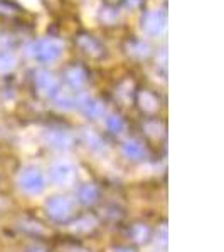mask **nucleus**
Segmentation results:
<instances>
[{
    "instance_id": "nucleus-1",
    "label": "nucleus",
    "mask_w": 224,
    "mask_h": 252,
    "mask_svg": "<svg viewBox=\"0 0 224 252\" xmlns=\"http://www.w3.org/2000/svg\"><path fill=\"white\" fill-rule=\"evenodd\" d=\"M17 182H19L20 190L26 192L27 195H39L46 189V177H44V172L36 165L24 166L19 173Z\"/></svg>"
},
{
    "instance_id": "nucleus-7",
    "label": "nucleus",
    "mask_w": 224,
    "mask_h": 252,
    "mask_svg": "<svg viewBox=\"0 0 224 252\" xmlns=\"http://www.w3.org/2000/svg\"><path fill=\"white\" fill-rule=\"evenodd\" d=\"M59 54H61L59 46H56V44H52V42L42 44V46L37 49V56L44 61H52V59L58 58Z\"/></svg>"
},
{
    "instance_id": "nucleus-10",
    "label": "nucleus",
    "mask_w": 224,
    "mask_h": 252,
    "mask_svg": "<svg viewBox=\"0 0 224 252\" xmlns=\"http://www.w3.org/2000/svg\"><path fill=\"white\" fill-rule=\"evenodd\" d=\"M108 128H110V131H113V133H121L125 128V123L121 121V118L112 116V118H108Z\"/></svg>"
},
{
    "instance_id": "nucleus-9",
    "label": "nucleus",
    "mask_w": 224,
    "mask_h": 252,
    "mask_svg": "<svg viewBox=\"0 0 224 252\" xmlns=\"http://www.w3.org/2000/svg\"><path fill=\"white\" fill-rule=\"evenodd\" d=\"M84 111H86V115L96 118L103 113V106H101L100 103H96V101H86V104H84Z\"/></svg>"
},
{
    "instance_id": "nucleus-6",
    "label": "nucleus",
    "mask_w": 224,
    "mask_h": 252,
    "mask_svg": "<svg viewBox=\"0 0 224 252\" xmlns=\"http://www.w3.org/2000/svg\"><path fill=\"white\" fill-rule=\"evenodd\" d=\"M78 198H79V202H83V204H86V205L95 204L98 200V189L93 184L81 185L78 189Z\"/></svg>"
},
{
    "instance_id": "nucleus-3",
    "label": "nucleus",
    "mask_w": 224,
    "mask_h": 252,
    "mask_svg": "<svg viewBox=\"0 0 224 252\" xmlns=\"http://www.w3.org/2000/svg\"><path fill=\"white\" fill-rule=\"evenodd\" d=\"M51 178L59 187H68L76 178V166L68 160H59L51 166Z\"/></svg>"
},
{
    "instance_id": "nucleus-12",
    "label": "nucleus",
    "mask_w": 224,
    "mask_h": 252,
    "mask_svg": "<svg viewBox=\"0 0 224 252\" xmlns=\"http://www.w3.org/2000/svg\"><path fill=\"white\" fill-rule=\"evenodd\" d=\"M147 234H149V230H147L144 225H137L135 229H133V237H135L137 242H145Z\"/></svg>"
},
{
    "instance_id": "nucleus-5",
    "label": "nucleus",
    "mask_w": 224,
    "mask_h": 252,
    "mask_svg": "<svg viewBox=\"0 0 224 252\" xmlns=\"http://www.w3.org/2000/svg\"><path fill=\"white\" fill-rule=\"evenodd\" d=\"M123 153H125V157L130 158V160H142V158L147 155L144 145H142L138 140L125 141V143H123Z\"/></svg>"
},
{
    "instance_id": "nucleus-4",
    "label": "nucleus",
    "mask_w": 224,
    "mask_h": 252,
    "mask_svg": "<svg viewBox=\"0 0 224 252\" xmlns=\"http://www.w3.org/2000/svg\"><path fill=\"white\" fill-rule=\"evenodd\" d=\"M46 141L49 143V146H52V148H56V150H68L73 143L71 136H69L66 131H59V129L49 131L46 136Z\"/></svg>"
},
{
    "instance_id": "nucleus-14",
    "label": "nucleus",
    "mask_w": 224,
    "mask_h": 252,
    "mask_svg": "<svg viewBox=\"0 0 224 252\" xmlns=\"http://www.w3.org/2000/svg\"><path fill=\"white\" fill-rule=\"evenodd\" d=\"M115 252H133L132 249H118V251H115Z\"/></svg>"
},
{
    "instance_id": "nucleus-11",
    "label": "nucleus",
    "mask_w": 224,
    "mask_h": 252,
    "mask_svg": "<svg viewBox=\"0 0 224 252\" xmlns=\"http://www.w3.org/2000/svg\"><path fill=\"white\" fill-rule=\"evenodd\" d=\"M75 229L76 230H91L95 227V220L91 217H84L83 220H79L78 223H75Z\"/></svg>"
},
{
    "instance_id": "nucleus-13",
    "label": "nucleus",
    "mask_w": 224,
    "mask_h": 252,
    "mask_svg": "<svg viewBox=\"0 0 224 252\" xmlns=\"http://www.w3.org/2000/svg\"><path fill=\"white\" fill-rule=\"evenodd\" d=\"M29 252H47V251L42 249V247H32V249H29Z\"/></svg>"
},
{
    "instance_id": "nucleus-8",
    "label": "nucleus",
    "mask_w": 224,
    "mask_h": 252,
    "mask_svg": "<svg viewBox=\"0 0 224 252\" xmlns=\"http://www.w3.org/2000/svg\"><path fill=\"white\" fill-rule=\"evenodd\" d=\"M37 86L40 91H44L46 94H51V93L56 91V88H58V83H56V79L52 78V76L46 74V72H42V74H39L37 78Z\"/></svg>"
},
{
    "instance_id": "nucleus-2",
    "label": "nucleus",
    "mask_w": 224,
    "mask_h": 252,
    "mask_svg": "<svg viewBox=\"0 0 224 252\" xmlns=\"http://www.w3.org/2000/svg\"><path fill=\"white\" fill-rule=\"evenodd\" d=\"M73 209H75L73 202L68 197H63V195H56V197L49 198L46 204L49 217H52L54 220H66L73 215Z\"/></svg>"
}]
</instances>
